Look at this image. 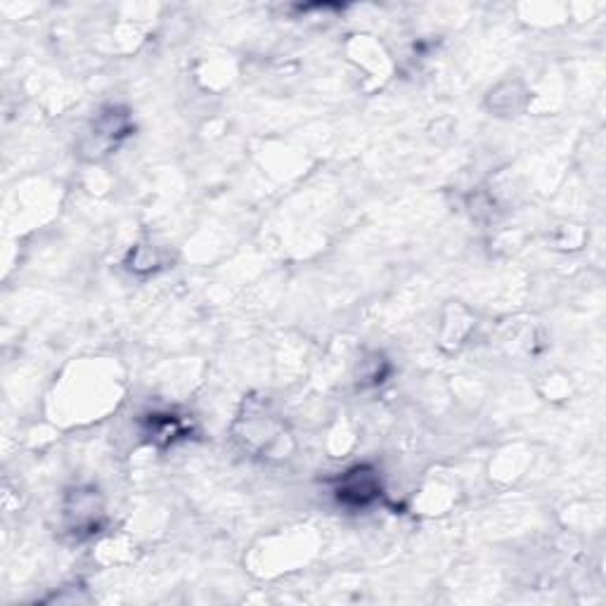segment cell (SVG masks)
Listing matches in <instances>:
<instances>
[{
    "instance_id": "1",
    "label": "cell",
    "mask_w": 606,
    "mask_h": 606,
    "mask_svg": "<svg viewBox=\"0 0 606 606\" xmlns=\"http://www.w3.org/2000/svg\"><path fill=\"white\" fill-rule=\"evenodd\" d=\"M374 496H377V483L365 470L346 476L339 488V500L348 502V505H367Z\"/></svg>"
}]
</instances>
